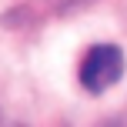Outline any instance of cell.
Wrapping results in <instances>:
<instances>
[{
	"label": "cell",
	"mask_w": 127,
	"mask_h": 127,
	"mask_svg": "<svg viewBox=\"0 0 127 127\" xmlns=\"http://www.w3.org/2000/svg\"><path fill=\"white\" fill-rule=\"evenodd\" d=\"M107 127H127V114H121V117H114Z\"/></svg>",
	"instance_id": "cell-2"
},
{
	"label": "cell",
	"mask_w": 127,
	"mask_h": 127,
	"mask_svg": "<svg viewBox=\"0 0 127 127\" xmlns=\"http://www.w3.org/2000/svg\"><path fill=\"white\" fill-rule=\"evenodd\" d=\"M124 77V54L114 44H97L87 50V57L80 60V84L90 94H100V90L114 87Z\"/></svg>",
	"instance_id": "cell-1"
},
{
	"label": "cell",
	"mask_w": 127,
	"mask_h": 127,
	"mask_svg": "<svg viewBox=\"0 0 127 127\" xmlns=\"http://www.w3.org/2000/svg\"><path fill=\"white\" fill-rule=\"evenodd\" d=\"M57 7H77V3H84V0H54Z\"/></svg>",
	"instance_id": "cell-3"
}]
</instances>
